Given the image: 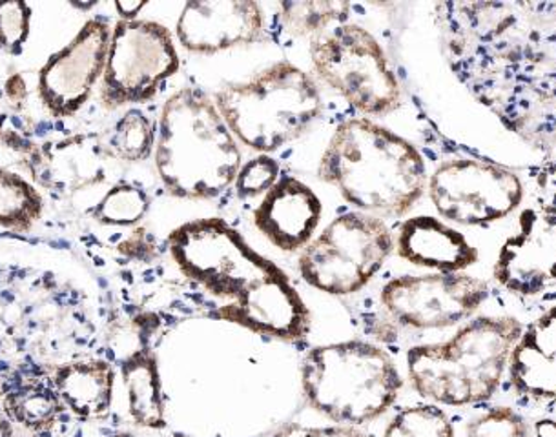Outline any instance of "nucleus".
Masks as SVG:
<instances>
[{
  "instance_id": "7ed1b4c3",
  "label": "nucleus",
  "mask_w": 556,
  "mask_h": 437,
  "mask_svg": "<svg viewBox=\"0 0 556 437\" xmlns=\"http://www.w3.org/2000/svg\"><path fill=\"white\" fill-rule=\"evenodd\" d=\"M24 262L0 267V393L18 377L99 358L109 316L74 279Z\"/></svg>"
},
{
  "instance_id": "f3484780",
  "label": "nucleus",
  "mask_w": 556,
  "mask_h": 437,
  "mask_svg": "<svg viewBox=\"0 0 556 437\" xmlns=\"http://www.w3.org/2000/svg\"><path fill=\"white\" fill-rule=\"evenodd\" d=\"M265 12L254 0H193L177 18L179 44L193 53L223 52L265 40Z\"/></svg>"
},
{
  "instance_id": "c9c22d12",
  "label": "nucleus",
  "mask_w": 556,
  "mask_h": 437,
  "mask_svg": "<svg viewBox=\"0 0 556 437\" xmlns=\"http://www.w3.org/2000/svg\"><path fill=\"white\" fill-rule=\"evenodd\" d=\"M531 420H533L534 437H556V415L542 414Z\"/></svg>"
},
{
  "instance_id": "20e7f679",
  "label": "nucleus",
  "mask_w": 556,
  "mask_h": 437,
  "mask_svg": "<svg viewBox=\"0 0 556 437\" xmlns=\"http://www.w3.org/2000/svg\"><path fill=\"white\" fill-rule=\"evenodd\" d=\"M523 316L500 294L498 301L440 342L405 350V380L424 401L443 409H475L504 393L513 347Z\"/></svg>"
},
{
  "instance_id": "58836bf2",
  "label": "nucleus",
  "mask_w": 556,
  "mask_h": 437,
  "mask_svg": "<svg viewBox=\"0 0 556 437\" xmlns=\"http://www.w3.org/2000/svg\"><path fill=\"white\" fill-rule=\"evenodd\" d=\"M103 437H137L134 432L130 430H115L110 432V434H104Z\"/></svg>"
},
{
  "instance_id": "2f4dec72",
  "label": "nucleus",
  "mask_w": 556,
  "mask_h": 437,
  "mask_svg": "<svg viewBox=\"0 0 556 437\" xmlns=\"http://www.w3.org/2000/svg\"><path fill=\"white\" fill-rule=\"evenodd\" d=\"M121 259L130 265H155L160 262L161 246L154 233L147 228H134L126 237L121 239L115 246Z\"/></svg>"
},
{
  "instance_id": "f03ea898",
  "label": "nucleus",
  "mask_w": 556,
  "mask_h": 437,
  "mask_svg": "<svg viewBox=\"0 0 556 437\" xmlns=\"http://www.w3.org/2000/svg\"><path fill=\"white\" fill-rule=\"evenodd\" d=\"M166 248L182 278L223 301L206 318L279 342L307 337L311 312L289 275L227 221L208 217L185 222L168 235Z\"/></svg>"
},
{
  "instance_id": "79ce46f5",
  "label": "nucleus",
  "mask_w": 556,
  "mask_h": 437,
  "mask_svg": "<svg viewBox=\"0 0 556 437\" xmlns=\"http://www.w3.org/2000/svg\"><path fill=\"white\" fill-rule=\"evenodd\" d=\"M166 437H187V436H166Z\"/></svg>"
},
{
  "instance_id": "39448f33",
  "label": "nucleus",
  "mask_w": 556,
  "mask_h": 437,
  "mask_svg": "<svg viewBox=\"0 0 556 437\" xmlns=\"http://www.w3.org/2000/svg\"><path fill=\"white\" fill-rule=\"evenodd\" d=\"M319 177L358 211L403 221L426 200L429 166L421 149L369 117L336 128Z\"/></svg>"
},
{
  "instance_id": "393cba45",
  "label": "nucleus",
  "mask_w": 556,
  "mask_h": 437,
  "mask_svg": "<svg viewBox=\"0 0 556 437\" xmlns=\"http://www.w3.org/2000/svg\"><path fill=\"white\" fill-rule=\"evenodd\" d=\"M471 410L464 437H534L533 420L507 399H494Z\"/></svg>"
},
{
  "instance_id": "4be33fe9",
  "label": "nucleus",
  "mask_w": 556,
  "mask_h": 437,
  "mask_svg": "<svg viewBox=\"0 0 556 437\" xmlns=\"http://www.w3.org/2000/svg\"><path fill=\"white\" fill-rule=\"evenodd\" d=\"M0 404L13 423L26 432L52 430L72 415L64 409L52 375L18 377L4 386Z\"/></svg>"
},
{
  "instance_id": "f257e3e1",
  "label": "nucleus",
  "mask_w": 556,
  "mask_h": 437,
  "mask_svg": "<svg viewBox=\"0 0 556 437\" xmlns=\"http://www.w3.org/2000/svg\"><path fill=\"white\" fill-rule=\"evenodd\" d=\"M448 68L533 150L556 193V2L462 0L434 7Z\"/></svg>"
},
{
  "instance_id": "9d476101",
  "label": "nucleus",
  "mask_w": 556,
  "mask_h": 437,
  "mask_svg": "<svg viewBox=\"0 0 556 437\" xmlns=\"http://www.w3.org/2000/svg\"><path fill=\"white\" fill-rule=\"evenodd\" d=\"M500 292L489 275L475 272L402 273L380 290V313L407 348L424 343V335L456 330L498 301Z\"/></svg>"
},
{
  "instance_id": "4c0bfd02",
  "label": "nucleus",
  "mask_w": 556,
  "mask_h": 437,
  "mask_svg": "<svg viewBox=\"0 0 556 437\" xmlns=\"http://www.w3.org/2000/svg\"><path fill=\"white\" fill-rule=\"evenodd\" d=\"M18 428L15 423H13L12 417L7 414V410L2 409V404H0V437H17Z\"/></svg>"
},
{
  "instance_id": "4468645a",
  "label": "nucleus",
  "mask_w": 556,
  "mask_h": 437,
  "mask_svg": "<svg viewBox=\"0 0 556 437\" xmlns=\"http://www.w3.org/2000/svg\"><path fill=\"white\" fill-rule=\"evenodd\" d=\"M489 279L520 312L556 297V221L534 203L500 239Z\"/></svg>"
},
{
  "instance_id": "c756f323",
  "label": "nucleus",
  "mask_w": 556,
  "mask_h": 437,
  "mask_svg": "<svg viewBox=\"0 0 556 437\" xmlns=\"http://www.w3.org/2000/svg\"><path fill=\"white\" fill-rule=\"evenodd\" d=\"M31 8L24 0H0V52L18 55L28 40Z\"/></svg>"
},
{
  "instance_id": "6ab92c4d",
  "label": "nucleus",
  "mask_w": 556,
  "mask_h": 437,
  "mask_svg": "<svg viewBox=\"0 0 556 437\" xmlns=\"http://www.w3.org/2000/svg\"><path fill=\"white\" fill-rule=\"evenodd\" d=\"M324 205L313 188L292 176H281L254 210V224L276 248L298 252L311 243Z\"/></svg>"
},
{
  "instance_id": "f704fd0d",
  "label": "nucleus",
  "mask_w": 556,
  "mask_h": 437,
  "mask_svg": "<svg viewBox=\"0 0 556 437\" xmlns=\"http://www.w3.org/2000/svg\"><path fill=\"white\" fill-rule=\"evenodd\" d=\"M4 91H7L8 104L13 110L23 108L24 101H26V82H24L23 75H13L12 79H8Z\"/></svg>"
},
{
  "instance_id": "72a5a7b5",
  "label": "nucleus",
  "mask_w": 556,
  "mask_h": 437,
  "mask_svg": "<svg viewBox=\"0 0 556 437\" xmlns=\"http://www.w3.org/2000/svg\"><path fill=\"white\" fill-rule=\"evenodd\" d=\"M83 421H77L75 417H68L63 421L61 425L55 426L52 430L45 432H26L21 430L17 437H80V430H83Z\"/></svg>"
},
{
  "instance_id": "6e6552de",
  "label": "nucleus",
  "mask_w": 556,
  "mask_h": 437,
  "mask_svg": "<svg viewBox=\"0 0 556 437\" xmlns=\"http://www.w3.org/2000/svg\"><path fill=\"white\" fill-rule=\"evenodd\" d=\"M301 386L319 414L362 426L396 404L405 377L386 347L351 339L311 348L301 361Z\"/></svg>"
},
{
  "instance_id": "9b49d317",
  "label": "nucleus",
  "mask_w": 556,
  "mask_h": 437,
  "mask_svg": "<svg viewBox=\"0 0 556 437\" xmlns=\"http://www.w3.org/2000/svg\"><path fill=\"white\" fill-rule=\"evenodd\" d=\"M396 248L394 228L380 217L346 211L301 252V278L330 296H352L386 267Z\"/></svg>"
},
{
  "instance_id": "0eeeda50",
  "label": "nucleus",
  "mask_w": 556,
  "mask_h": 437,
  "mask_svg": "<svg viewBox=\"0 0 556 437\" xmlns=\"http://www.w3.org/2000/svg\"><path fill=\"white\" fill-rule=\"evenodd\" d=\"M434 159L427 160L426 200L434 216L453 227L502 239L533 203L523 166L456 146L440 149Z\"/></svg>"
},
{
  "instance_id": "1a4fd4ad",
  "label": "nucleus",
  "mask_w": 556,
  "mask_h": 437,
  "mask_svg": "<svg viewBox=\"0 0 556 437\" xmlns=\"http://www.w3.org/2000/svg\"><path fill=\"white\" fill-rule=\"evenodd\" d=\"M219 114L244 146L270 155L300 139L324 112L316 80L279 61L249 82H232L214 95Z\"/></svg>"
},
{
  "instance_id": "e433bc0d",
  "label": "nucleus",
  "mask_w": 556,
  "mask_h": 437,
  "mask_svg": "<svg viewBox=\"0 0 556 437\" xmlns=\"http://www.w3.org/2000/svg\"><path fill=\"white\" fill-rule=\"evenodd\" d=\"M147 7V2H115V10L121 15V21H136L137 13Z\"/></svg>"
},
{
  "instance_id": "c85d7f7f",
  "label": "nucleus",
  "mask_w": 556,
  "mask_h": 437,
  "mask_svg": "<svg viewBox=\"0 0 556 437\" xmlns=\"http://www.w3.org/2000/svg\"><path fill=\"white\" fill-rule=\"evenodd\" d=\"M150 210V197L141 187L117 182L99 200L91 216L104 227H134Z\"/></svg>"
},
{
  "instance_id": "a211bd4d",
  "label": "nucleus",
  "mask_w": 556,
  "mask_h": 437,
  "mask_svg": "<svg viewBox=\"0 0 556 437\" xmlns=\"http://www.w3.org/2000/svg\"><path fill=\"white\" fill-rule=\"evenodd\" d=\"M396 254L410 267L426 272H472L483 262V248L462 228L453 227L434 214H416L400 221Z\"/></svg>"
},
{
  "instance_id": "aec40b11",
  "label": "nucleus",
  "mask_w": 556,
  "mask_h": 437,
  "mask_svg": "<svg viewBox=\"0 0 556 437\" xmlns=\"http://www.w3.org/2000/svg\"><path fill=\"white\" fill-rule=\"evenodd\" d=\"M112 160L115 159L103 137L80 133L48 144L34 166L42 187L74 195L104 182Z\"/></svg>"
},
{
  "instance_id": "5701e85b",
  "label": "nucleus",
  "mask_w": 556,
  "mask_h": 437,
  "mask_svg": "<svg viewBox=\"0 0 556 437\" xmlns=\"http://www.w3.org/2000/svg\"><path fill=\"white\" fill-rule=\"evenodd\" d=\"M117 369L134 425L144 430H163L166 426L165 398L155 350H142Z\"/></svg>"
},
{
  "instance_id": "423d86ee",
  "label": "nucleus",
  "mask_w": 556,
  "mask_h": 437,
  "mask_svg": "<svg viewBox=\"0 0 556 437\" xmlns=\"http://www.w3.org/2000/svg\"><path fill=\"white\" fill-rule=\"evenodd\" d=\"M155 170L179 200H216L241 170L238 141L211 95L185 86L161 110Z\"/></svg>"
},
{
  "instance_id": "bb28decb",
  "label": "nucleus",
  "mask_w": 556,
  "mask_h": 437,
  "mask_svg": "<svg viewBox=\"0 0 556 437\" xmlns=\"http://www.w3.org/2000/svg\"><path fill=\"white\" fill-rule=\"evenodd\" d=\"M381 437H456V426L447 410L421 399L397 409Z\"/></svg>"
},
{
  "instance_id": "b1692460",
  "label": "nucleus",
  "mask_w": 556,
  "mask_h": 437,
  "mask_svg": "<svg viewBox=\"0 0 556 437\" xmlns=\"http://www.w3.org/2000/svg\"><path fill=\"white\" fill-rule=\"evenodd\" d=\"M276 8V29L294 39H316L329 29L345 24L351 13V4L330 0H287L279 2Z\"/></svg>"
},
{
  "instance_id": "f8f14e48",
  "label": "nucleus",
  "mask_w": 556,
  "mask_h": 437,
  "mask_svg": "<svg viewBox=\"0 0 556 437\" xmlns=\"http://www.w3.org/2000/svg\"><path fill=\"white\" fill-rule=\"evenodd\" d=\"M316 74L365 117H386L403 104L402 82L380 40L345 23L311 40Z\"/></svg>"
},
{
  "instance_id": "2eb2a0df",
  "label": "nucleus",
  "mask_w": 556,
  "mask_h": 437,
  "mask_svg": "<svg viewBox=\"0 0 556 437\" xmlns=\"http://www.w3.org/2000/svg\"><path fill=\"white\" fill-rule=\"evenodd\" d=\"M522 316V334L513 347L500 398L536 417L556 409V297Z\"/></svg>"
},
{
  "instance_id": "7c9ffc66",
  "label": "nucleus",
  "mask_w": 556,
  "mask_h": 437,
  "mask_svg": "<svg viewBox=\"0 0 556 437\" xmlns=\"http://www.w3.org/2000/svg\"><path fill=\"white\" fill-rule=\"evenodd\" d=\"M281 166L270 155H257L241 166L236 177V193L241 200H254L257 195H265L270 188L279 181Z\"/></svg>"
},
{
  "instance_id": "ddd939ff",
  "label": "nucleus",
  "mask_w": 556,
  "mask_h": 437,
  "mask_svg": "<svg viewBox=\"0 0 556 437\" xmlns=\"http://www.w3.org/2000/svg\"><path fill=\"white\" fill-rule=\"evenodd\" d=\"M179 69L170 31L152 21H119L112 29L103 74L104 106L144 103Z\"/></svg>"
},
{
  "instance_id": "a19ab883",
  "label": "nucleus",
  "mask_w": 556,
  "mask_h": 437,
  "mask_svg": "<svg viewBox=\"0 0 556 437\" xmlns=\"http://www.w3.org/2000/svg\"><path fill=\"white\" fill-rule=\"evenodd\" d=\"M0 130H2V117H0Z\"/></svg>"
},
{
  "instance_id": "cd10ccee",
  "label": "nucleus",
  "mask_w": 556,
  "mask_h": 437,
  "mask_svg": "<svg viewBox=\"0 0 556 437\" xmlns=\"http://www.w3.org/2000/svg\"><path fill=\"white\" fill-rule=\"evenodd\" d=\"M40 211L39 193L23 177L0 168V227L28 232L39 221Z\"/></svg>"
},
{
  "instance_id": "473e14b6",
  "label": "nucleus",
  "mask_w": 556,
  "mask_h": 437,
  "mask_svg": "<svg viewBox=\"0 0 556 437\" xmlns=\"http://www.w3.org/2000/svg\"><path fill=\"white\" fill-rule=\"evenodd\" d=\"M268 437H370L365 432L358 430L356 426L329 425V426H305L298 423H290L283 428L274 432Z\"/></svg>"
},
{
  "instance_id": "ea45409f",
  "label": "nucleus",
  "mask_w": 556,
  "mask_h": 437,
  "mask_svg": "<svg viewBox=\"0 0 556 437\" xmlns=\"http://www.w3.org/2000/svg\"><path fill=\"white\" fill-rule=\"evenodd\" d=\"M547 414L556 415V409L555 410H551V412H547Z\"/></svg>"
},
{
  "instance_id": "dca6fc26",
  "label": "nucleus",
  "mask_w": 556,
  "mask_h": 437,
  "mask_svg": "<svg viewBox=\"0 0 556 437\" xmlns=\"http://www.w3.org/2000/svg\"><path fill=\"white\" fill-rule=\"evenodd\" d=\"M112 29L103 18H91L77 37L55 53L39 75V95L55 117L77 114L104 74Z\"/></svg>"
},
{
  "instance_id": "a878e982",
  "label": "nucleus",
  "mask_w": 556,
  "mask_h": 437,
  "mask_svg": "<svg viewBox=\"0 0 556 437\" xmlns=\"http://www.w3.org/2000/svg\"><path fill=\"white\" fill-rule=\"evenodd\" d=\"M155 137L157 128L152 119L141 110L131 108L115 123L104 141L115 160L141 163L154 152Z\"/></svg>"
},
{
  "instance_id": "412c9836",
  "label": "nucleus",
  "mask_w": 556,
  "mask_h": 437,
  "mask_svg": "<svg viewBox=\"0 0 556 437\" xmlns=\"http://www.w3.org/2000/svg\"><path fill=\"white\" fill-rule=\"evenodd\" d=\"M117 369L104 358H85L63 364L52 374L64 409L83 423H99L112 414Z\"/></svg>"
}]
</instances>
